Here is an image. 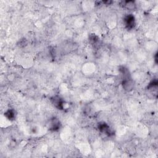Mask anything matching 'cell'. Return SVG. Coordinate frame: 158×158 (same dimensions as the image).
Listing matches in <instances>:
<instances>
[{
    "instance_id": "obj_5",
    "label": "cell",
    "mask_w": 158,
    "mask_h": 158,
    "mask_svg": "<svg viewBox=\"0 0 158 158\" xmlns=\"http://www.w3.org/2000/svg\"><path fill=\"white\" fill-rule=\"evenodd\" d=\"M60 128V122L56 119H53L51 120L50 123V130L53 131H57Z\"/></svg>"
},
{
    "instance_id": "obj_2",
    "label": "cell",
    "mask_w": 158,
    "mask_h": 158,
    "mask_svg": "<svg viewBox=\"0 0 158 158\" xmlns=\"http://www.w3.org/2000/svg\"><path fill=\"white\" fill-rule=\"evenodd\" d=\"M51 102L53 105L58 109L61 110L64 108V101L59 97L56 96L53 97L51 98Z\"/></svg>"
},
{
    "instance_id": "obj_1",
    "label": "cell",
    "mask_w": 158,
    "mask_h": 158,
    "mask_svg": "<svg viewBox=\"0 0 158 158\" xmlns=\"http://www.w3.org/2000/svg\"><path fill=\"white\" fill-rule=\"evenodd\" d=\"M125 27L128 30L132 29L135 25V17L132 14H128L124 17L123 19Z\"/></svg>"
},
{
    "instance_id": "obj_7",
    "label": "cell",
    "mask_w": 158,
    "mask_h": 158,
    "mask_svg": "<svg viewBox=\"0 0 158 158\" xmlns=\"http://www.w3.org/2000/svg\"><path fill=\"white\" fill-rule=\"evenodd\" d=\"M5 116L11 120H13L15 119V113L13 110H8L5 113Z\"/></svg>"
},
{
    "instance_id": "obj_4",
    "label": "cell",
    "mask_w": 158,
    "mask_h": 158,
    "mask_svg": "<svg viewBox=\"0 0 158 158\" xmlns=\"http://www.w3.org/2000/svg\"><path fill=\"white\" fill-rule=\"evenodd\" d=\"M98 128L101 132L104 133L105 134H106L108 136H110L112 134V132H111V129L109 127V125L106 123L103 122V123H99Z\"/></svg>"
},
{
    "instance_id": "obj_3",
    "label": "cell",
    "mask_w": 158,
    "mask_h": 158,
    "mask_svg": "<svg viewBox=\"0 0 158 158\" xmlns=\"http://www.w3.org/2000/svg\"><path fill=\"white\" fill-rule=\"evenodd\" d=\"M122 85L124 90L126 91H130L134 87V82L130 78L124 79L122 81Z\"/></svg>"
},
{
    "instance_id": "obj_6",
    "label": "cell",
    "mask_w": 158,
    "mask_h": 158,
    "mask_svg": "<svg viewBox=\"0 0 158 158\" xmlns=\"http://www.w3.org/2000/svg\"><path fill=\"white\" fill-rule=\"evenodd\" d=\"M122 5H123V6H124L125 8H127L128 9L134 10L136 7L135 2H132V1L123 2H122Z\"/></svg>"
}]
</instances>
